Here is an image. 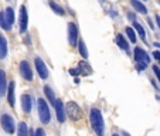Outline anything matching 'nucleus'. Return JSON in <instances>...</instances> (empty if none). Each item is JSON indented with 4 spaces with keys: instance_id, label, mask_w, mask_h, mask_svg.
I'll return each mask as SVG.
<instances>
[{
    "instance_id": "nucleus-21",
    "label": "nucleus",
    "mask_w": 160,
    "mask_h": 136,
    "mask_svg": "<svg viewBox=\"0 0 160 136\" xmlns=\"http://www.w3.org/2000/svg\"><path fill=\"white\" fill-rule=\"evenodd\" d=\"M78 48H79V54H81L82 58H88V50H87V45L82 40L78 41Z\"/></svg>"
},
{
    "instance_id": "nucleus-25",
    "label": "nucleus",
    "mask_w": 160,
    "mask_h": 136,
    "mask_svg": "<svg viewBox=\"0 0 160 136\" xmlns=\"http://www.w3.org/2000/svg\"><path fill=\"white\" fill-rule=\"evenodd\" d=\"M126 34H128V37L130 38V41H132V43H136V36H135V31H133V28L126 27Z\"/></svg>"
},
{
    "instance_id": "nucleus-28",
    "label": "nucleus",
    "mask_w": 160,
    "mask_h": 136,
    "mask_svg": "<svg viewBox=\"0 0 160 136\" xmlns=\"http://www.w3.org/2000/svg\"><path fill=\"white\" fill-rule=\"evenodd\" d=\"M153 57H154V60L160 63V51H154L153 53Z\"/></svg>"
},
{
    "instance_id": "nucleus-4",
    "label": "nucleus",
    "mask_w": 160,
    "mask_h": 136,
    "mask_svg": "<svg viewBox=\"0 0 160 136\" xmlns=\"http://www.w3.org/2000/svg\"><path fill=\"white\" fill-rule=\"evenodd\" d=\"M0 122H2V128L6 130L7 133H14V128H16V123L13 121L12 116L9 115H2L0 118Z\"/></svg>"
},
{
    "instance_id": "nucleus-10",
    "label": "nucleus",
    "mask_w": 160,
    "mask_h": 136,
    "mask_svg": "<svg viewBox=\"0 0 160 136\" xmlns=\"http://www.w3.org/2000/svg\"><path fill=\"white\" fill-rule=\"evenodd\" d=\"M135 60H136V63H146L148 64L149 61H150V58H149V55L146 54L145 50L136 47L135 48Z\"/></svg>"
},
{
    "instance_id": "nucleus-6",
    "label": "nucleus",
    "mask_w": 160,
    "mask_h": 136,
    "mask_svg": "<svg viewBox=\"0 0 160 136\" xmlns=\"http://www.w3.org/2000/svg\"><path fill=\"white\" fill-rule=\"evenodd\" d=\"M34 64H36V70H37V73H38V75L41 77L42 79L47 78V77H48V70H47L44 61H42L40 57H36L34 58Z\"/></svg>"
},
{
    "instance_id": "nucleus-15",
    "label": "nucleus",
    "mask_w": 160,
    "mask_h": 136,
    "mask_svg": "<svg viewBox=\"0 0 160 136\" xmlns=\"http://www.w3.org/2000/svg\"><path fill=\"white\" fill-rule=\"evenodd\" d=\"M7 55V41L2 34H0V60L6 58Z\"/></svg>"
},
{
    "instance_id": "nucleus-7",
    "label": "nucleus",
    "mask_w": 160,
    "mask_h": 136,
    "mask_svg": "<svg viewBox=\"0 0 160 136\" xmlns=\"http://www.w3.org/2000/svg\"><path fill=\"white\" fill-rule=\"evenodd\" d=\"M18 21H20V31L21 33H26L27 26H28V16H27V9H26V6L20 7V18H18Z\"/></svg>"
},
{
    "instance_id": "nucleus-23",
    "label": "nucleus",
    "mask_w": 160,
    "mask_h": 136,
    "mask_svg": "<svg viewBox=\"0 0 160 136\" xmlns=\"http://www.w3.org/2000/svg\"><path fill=\"white\" fill-rule=\"evenodd\" d=\"M50 7H51L52 10H54L57 14H60V16H64L65 14V12H64V9L61 6H58L57 3H54V2H50Z\"/></svg>"
},
{
    "instance_id": "nucleus-5",
    "label": "nucleus",
    "mask_w": 160,
    "mask_h": 136,
    "mask_svg": "<svg viewBox=\"0 0 160 136\" xmlns=\"http://www.w3.org/2000/svg\"><path fill=\"white\" fill-rule=\"evenodd\" d=\"M68 41L71 45H77V43H78V27L75 23L68 24Z\"/></svg>"
},
{
    "instance_id": "nucleus-14",
    "label": "nucleus",
    "mask_w": 160,
    "mask_h": 136,
    "mask_svg": "<svg viewBox=\"0 0 160 136\" xmlns=\"http://www.w3.org/2000/svg\"><path fill=\"white\" fill-rule=\"evenodd\" d=\"M7 91V78L6 73L3 70H0V97H3Z\"/></svg>"
},
{
    "instance_id": "nucleus-16",
    "label": "nucleus",
    "mask_w": 160,
    "mask_h": 136,
    "mask_svg": "<svg viewBox=\"0 0 160 136\" xmlns=\"http://www.w3.org/2000/svg\"><path fill=\"white\" fill-rule=\"evenodd\" d=\"M130 4H132L133 9H135L138 13H140V14H146V13H148V9L140 3L139 0H130Z\"/></svg>"
},
{
    "instance_id": "nucleus-17",
    "label": "nucleus",
    "mask_w": 160,
    "mask_h": 136,
    "mask_svg": "<svg viewBox=\"0 0 160 136\" xmlns=\"http://www.w3.org/2000/svg\"><path fill=\"white\" fill-rule=\"evenodd\" d=\"M116 44H118L122 50H126V51H128V48H129V44H128V41L125 40V37L122 36V34L116 36Z\"/></svg>"
},
{
    "instance_id": "nucleus-22",
    "label": "nucleus",
    "mask_w": 160,
    "mask_h": 136,
    "mask_svg": "<svg viewBox=\"0 0 160 136\" xmlns=\"http://www.w3.org/2000/svg\"><path fill=\"white\" fill-rule=\"evenodd\" d=\"M133 27L136 28V31L139 33V36H140V38L143 40V41H146V34H145V30H143V27L138 23V21H133Z\"/></svg>"
},
{
    "instance_id": "nucleus-30",
    "label": "nucleus",
    "mask_w": 160,
    "mask_h": 136,
    "mask_svg": "<svg viewBox=\"0 0 160 136\" xmlns=\"http://www.w3.org/2000/svg\"><path fill=\"white\" fill-rule=\"evenodd\" d=\"M44 130H42V129H38V130H36V135H44Z\"/></svg>"
},
{
    "instance_id": "nucleus-11",
    "label": "nucleus",
    "mask_w": 160,
    "mask_h": 136,
    "mask_svg": "<svg viewBox=\"0 0 160 136\" xmlns=\"http://www.w3.org/2000/svg\"><path fill=\"white\" fill-rule=\"evenodd\" d=\"M31 106H33V98L28 94H24L21 97V108H23V111H24L26 113H30Z\"/></svg>"
},
{
    "instance_id": "nucleus-32",
    "label": "nucleus",
    "mask_w": 160,
    "mask_h": 136,
    "mask_svg": "<svg viewBox=\"0 0 160 136\" xmlns=\"http://www.w3.org/2000/svg\"><path fill=\"white\" fill-rule=\"evenodd\" d=\"M154 45H156V47H159V48H160V44H159V43H154Z\"/></svg>"
},
{
    "instance_id": "nucleus-2",
    "label": "nucleus",
    "mask_w": 160,
    "mask_h": 136,
    "mask_svg": "<svg viewBox=\"0 0 160 136\" xmlns=\"http://www.w3.org/2000/svg\"><path fill=\"white\" fill-rule=\"evenodd\" d=\"M37 106H38V116H40V121L42 123H48L50 119H51V113H50V108L47 105L44 99H38L37 101Z\"/></svg>"
},
{
    "instance_id": "nucleus-19",
    "label": "nucleus",
    "mask_w": 160,
    "mask_h": 136,
    "mask_svg": "<svg viewBox=\"0 0 160 136\" xmlns=\"http://www.w3.org/2000/svg\"><path fill=\"white\" fill-rule=\"evenodd\" d=\"M44 94H45V97L48 98L50 102H51L52 105H54V102H55V95H54V92H52L51 88L45 85V87H44Z\"/></svg>"
},
{
    "instance_id": "nucleus-24",
    "label": "nucleus",
    "mask_w": 160,
    "mask_h": 136,
    "mask_svg": "<svg viewBox=\"0 0 160 136\" xmlns=\"http://www.w3.org/2000/svg\"><path fill=\"white\" fill-rule=\"evenodd\" d=\"M28 130H27V123H24V122H21L20 125H18V135L20 136H24L27 135Z\"/></svg>"
},
{
    "instance_id": "nucleus-1",
    "label": "nucleus",
    "mask_w": 160,
    "mask_h": 136,
    "mask_svg": "<svg viewBox=\"0 0 160 136\" xmlns=\"http://www.w3.org/2000/svg\"><path fill=\"white\" fill-rule=\"evenodd\" d=\"M89 119H91L92 129L97 132V135L102 136L103 135V118H102V113H101L99 109H97V108H92V109H91Z\"/></svg>"
},
{
    "instance_id": "nucleus-26",
    "label": "nucleus",
    "mask_w": 160,
    "mask_h": 136,
    "mask_svg": "<svg viewBox=\"0 0 160 136\" xmlns=\"http://www.w3.org/2000/svg\"><path fill=\"white\" fill-rule=\"evenodd\" d=\"M146 65H148L146 63H138V64H136V70H138V71H143L146 68Z\"/></svg>"
},
{
    "instance_id": "nucleus-27",
    "label": "nucleus",
    "mask_w": 160,
    "mask_h": 136,
    "mask_svg": "<svg viewBox=\"0 0 160 136\" xmlns=\"http://www.w3.org/2000/svg\"><path fill=\"white\" fill-rule=\"evenodd\" d=\"M153 71H154V74H156V77H157V79L160 81V68L157 65H153Z\"/></svg>"
},
{
    "instance_id": "nucleus-18",
    "label": "nucleus",
    "mask_w": 160,
    "mask_h": 136,
    "mask_svg": "<svg viewBox=\"0 0 160 136\" xmlns=\"http://www.w3.org/2000/svg\"><path fill=\"white\" fill-rule=\"evenodd\" d=\"M4 17H6L7 23H9L10 26L14 23V12H13L12 7H7L6 9V12H4Z\"/></svg>"
},
{
    "instance_id": "nucleus-12",
    "label": "nucleus",
    "mask_w": 160,
    "mask_h": 136,
    "mask_svg": "<svg viewBox=\"0 0 160 136\" xmlns=\"http://www.w3.org/2000/svg\"><path fill=\"white\" fill-rule=\"evenodd\" d=\"M78 71H79V74H81V75H84V77L91 75V74L94 73V71H92V68H91V65L88 63H85V61H79Z\"/></svg>"
},
{
    "instance_id": "nucleus-31",
    "label": "nucleus",
    "mask_w": 160,
    "mask_h": 136,
    "mask_svg": "<svg viewBox=\"0 0 160 136\" xmlns=\"http://www.w3.org/2000/svg\"><path fill=\"white\" fill-rule=\"evenodd\" d=\"M156 21H157V26H159V28H160V16H156Z\"/></svg>"
},
{
    "instance_id": "nucleus-13",
    "label": "nucleus",
    "mask_w": 160,
    "mask_h": 136,
    "mask_svg": "<svg viewBox=\"0 0 160 136\" xmlns=\"http://www.w3.org/2000/svg\"><path fill=\"white\" fill-rule=\"evenodd\" d=\"M14 81H12L9 85H7V99H9V105L10 106H14Z\"/></svg>"
},
{
    "instance_id": "nucleus-3",
    "label": "nucleus",
    "mask_w": 160,
    "mask_h": 136,
    "mask_svg": "<svg viewBox=\"0 0 160 136\" xmlns=\"http://www.w3.org/2000/svg\"><path fill=\"white\" fill-rule=\"evenodd\" d=\"M65 113L70 116L71 121H79V119H81V116H82L81 108H79V106L77 105L75 102H72V101L67 103V111H65Z\"/></svg>"
},
{
    "instance_id": "nucleus-29",
    "label": "nucleus",
    "mask_w": 160,
    "mask_h": 136,
    "mask_svg": "<svg viewBox=\"0 0 160 136\" xmlns=\"http://www.w3.org/2000/svg\"><path fill=\"white\" fill-rule=\"evenodd\" d=\"M70 74H71V75H78L79 71L78 70H70Z\"/></svg>"
},
{
    "instance_id": "nucleus-8",
    "label": "nucleus",
    "mask_w": 160,
    "mask_h": 136,
    "mask_svg": "<svg viewBox=\"0 0 160 136\" xmlns=\"http://www.w3.org/2000/svg\"><path fill=\"white\" fill-rule=\"evenodd\" d=\"M20 74H21V77L24 79H27V81L33 79V71H31L30 64H28L27 61H21L20 63Z\"/></svg>"
},
{
    "instance_id": "nucleus-20",
    "label": "nucleus",
    "mask_w": 160,
    "mask_h": 136,
    "mask_svg": "<svg viewBox=\"0 0 160 136\" xmlns=\"http://www.w3.org/2000/svg\"><path fill=\"white\" fill-rule=\"evenodd\" d=\"M0 27L3 28V30H6V31H9L10 28H12V26L7 23V20H6V17H4V13L3 12H0Z\"/></svg>"
},
{
    "instance_id": "nucleus-9",
    "label": "nucleus",
    "mask_w": 160,
    "mask_h": 136,
    "mask_svg": "<svg viewBox=\"0 0 160 136\" xmlns=\"http://www.w3.org/2000/svg\"><path fill=\"white\" fill-rule=\"evenodd\" d=\"M54 106H55V112H57L58 122H64V121H65V111H64L62 101H61V99H55Z\"/></svg>"
}]
</instances>
